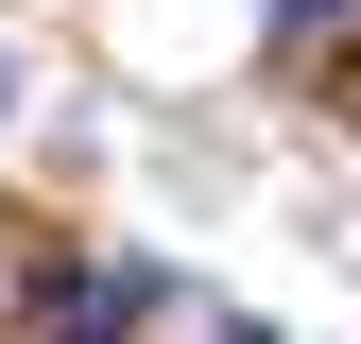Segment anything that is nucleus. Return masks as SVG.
I'll list each match as a JSON object with an SVG mask.
<instances>
[{"mask_svg": "<svg viewBox=\"0 0 361 344\" xmlns=\"http://www.w3.org/2000/svg\"><path fill=\"white\" fill-rule=\"evenodd\" d=\"M344 121H361V52H344Z\"/></svg>", "mask_w": 361, "mask_h": 344, "instance_id": "obj_1", "label": "nucleus"}, {"mask_svg": "<svg viewBox=\"0 0 361 344\" xmlns=\"http://www.w3.org/2000/svg\"><path fill=\"white\" fill-rule=\"evenodd\" d=\"M0 86H18V69H0Z\"/></svg>", "mask_w": 361, "mask_h": 344, "instance_id": "obj_2", "label": "nucleus"}]
</instances>
